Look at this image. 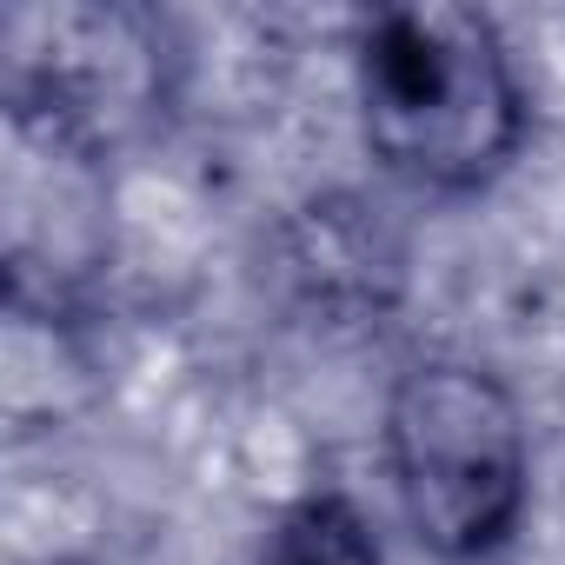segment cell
Listing matches in <instances>:
<instances>
[{
    "label": "cell",
    "instance_id": "cell-1",
    "mask_svg": "<svg viewBox=\"0 0 565 565\" xmlns=\"http://www.w3.org/2000/svg\"><path fill=\"white\" fill-rule=\"evenodd\" d=\"M360 127L386 173L426 193H472L525 140V81L472 8H386L360 34Z\"/></svg>",
    "mask_w": 565,
    "mask_h": 565
},
{
    "label": "cell",
    "instance_id": "cell-2",
    "mask_svg": "<svg viewBox=\"0 0 565 565\" xmlns=\"http://www.w3.org/2000/svg\"><path fill=\"white\" fill-rule=\"evenodd\" d=\"M386 466L413 532L452 558L512 545L532 492V446L512 386L472 360H419L386 399Z\"/></svg>",
    "mask_w": 565,
    "mask_h": 565
},
{
    "label": "cell",
    "instance_id": "cell-3",
    "mask_svg": "<svg viewBox=\"0 0 565 565\" xmlns=\"http://www.w3.org/2000/svg\"><path fill=\"white\" fill-rule=\"evenodd\" d=\"M399 233L380 220V206L333 193L313 200L294 226H287V273L307 287V300L333 307V313H366L386 307V294L399 287Z\"/></svg>",
    "mask_w": 565,
    "mask_h": 565
},
{
    "label": "cell",
    "instance_id": "cell-4",
    "mask_svg": "<svg viewBox=\"0 0 565 565\" xmlns=\"http://www.w3.org/2000/svg\"><path fill=\"white\" fill-rule=\"evenodd\" d=\"M259 565H386L380 532L347 492H307L287 519L273 525Z\"/></svg>",
    "mask_w": 565,
    "mask_h": 565
},
{
    "label": "cell",
    "instance_id": "cell-5",
    "mask_svg": "<svg viewBox=\"0 0 565 565\" xmlns=\"http://www.w3.org/2000/svg\"><path fill=\"white\" fill-rule=\"evenodd\" d=\"M61 565H81V558H61Z\"/></svg>",
    "mask_w": 565,
    "mask_h": 565
}]
</instances>
